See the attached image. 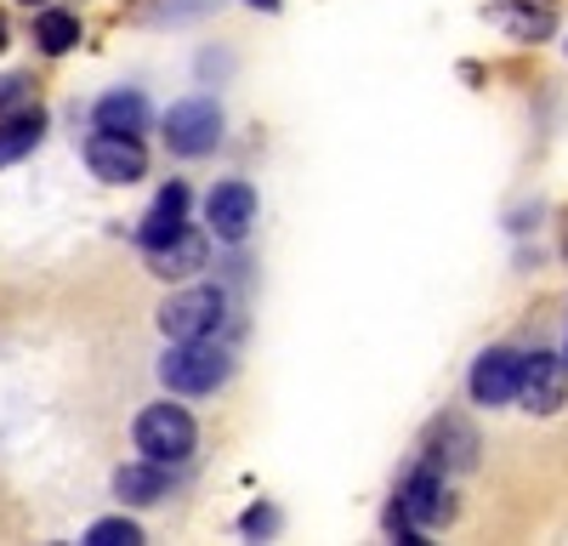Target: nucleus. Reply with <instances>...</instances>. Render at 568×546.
<instances>
[{
    "label": "nucleus",
    "instance_id": "1",
    "mask_svg": "<svg viewBox=\"0 0 568 546\" xmlns=\"http://www.w3.org/2000/svg\"><path fill=\"white\" fill-rule=\"evenodd\" d=\"M233 376V353L216 342V336H187V342H171L165 358H160V382L182 398H205L216 387H227Z\"/></svg>",
    "mask_w": 568,
    "mask_h": 546
},
{
    "label": "nucleus",
    "instance_id": "2",
    "mask_svg": "<svg viewBox=\"0 0 568 546\" xmlns=\"http://www.w3.org/2000/svg\"><path fill=\"white\" fill-rule=\"evenodd\" d=\"M131 438H136V449L149 455V462H165V467L194 462V449H200V427H194V416H187L182 404H171V398L142 404V410H136V422H131Z\"/></svg>",
    "mask_w": 568,
    "mask_h": 546
},
{
    "label": "nucleus",
    "instance_id": "3",
    "mask_svg": "<svg viewBox=\"0 0 568 546\" xmlns=\"http://www.w3.org/2000/svg\"><path fill=\"white\" fill-rule=\"evenodd\" d=\"M227 325V291L222 285H187V291H171L160 302V331L171 342H187V336H216Z\"/></svg>",
    "mask_w": 568,
    "mask_h": 546
},
{
    "label": "nucleus",
    "instance_id": "4",
    "mask_svg": "<svg viewBox=\"0 0 568 546\" xmlns=\"http://www.w3.org/2000/svg\"><path fill=\"white\" fill-rule=\"evenodd\" d=\"M165 149L176 160H205L222 149V109L216 98H182L165 114Z\"/></svg>",
    "mask_w": 568,
    "mask_h": 546
},
{
    "label": "nucleus",
    "instance_id": "5",
    "mask_svg": "<svg viewBox=\"0 0 568 546\" xmlns=\"http://www.w3.org/2000/svg\"><path fill=\"white\" fill-rule=\"evenodd\" d=\"M511 404H524L529 416H557V410L568 404V364H562V353H546V347L524 353Z\"/></svg>",
    "mask_w": 568,
    "mask_h": 546
},
{
    "label": "nucleus",
    "instance_id": "6",
    "mask_svg": "<svg viewBox=\"0 0 568 546\" xmlns=\"http://www.w3.org/2000/svg\"><path fill=\"white\" fill-rule=\"evenodd\" d=\"M256 216H262V200H256V189L245 176H227V182H216V189L205 194V222H211V234L222 245H245Z\"/></svg>",
    "mask_w": 568,
    "mask_h": 546
},
{
    "label": "nucleus",
    "instance_id": "7",
    "mask_svg": "<svg viewBox=\"0 0 568 546\" xmlns=\"http://www.w3.org/2000/svg\"><path fill=\"white\" fill-rule=\"evenodd\" d=\"M85 165L98 182H114V189H131V182L149 176V149L142 136H120V131H91L85 136Z\"/></svg>",
    "mask_w": 568,
    "mask_h": 546
},
{
    "label": "nucleus",
    "instance_id": "8",
    "mask_svg": "<svg viewBox=\"0 0 568 546\" xmlns=\"http://www.w3.org/2000/svg\"><path fill=\"white\" fill-rule=\"evenodd\" d=\"M478 433H471V422L466 416H438L433 427H426V438H420V467H433V473H471L478 467Z\"/></svg>",
    "mask_w": 568,
    "mask_h": 546
},
{
    "label": "nucleus",
    "instance_id": "9",
    "mask_svg": "<svg viewBox=\"0 0 568 546\" xmlns=\"http://www.w3.org/2000/svg\"><path fill=\"white\" fill-rule=\"evenodd\" d=\"M517 371H524V353H517V347H484L478 358H471V371H466V393H471V404H484V410L511 404V393H517Z\"/></svg>",
    "mask_w": 568,
    "mask_h": 546
},
{
    "label": "nucleus",
    "instance_id": "10",
    "mask_svg": "<svg viewBox=\"0 0 568 546\" xmlns=\"http://www.w3.org/2000/svg\"><path fill=\"white\" fill-rule=\"evenodd\" d=\"M398 507L420 524V529H444L449 518H455V501H449V484H444V473H433V467H409L404 473V484H398Z\"/></svg>",
    "mask_w": 568,
    "mask_h": 546
},
{
    "label": "nucleus",
    "instance_id": "11",
    "mask_svg": "<svg viewBox=\"0 0 568 546\" xmlns=\"http://www.w3.org/2000/svg\"><path fill=\"white\" fill-rule=\"evenodd\" d=\"M187 205H194L187 182H165V189L154 194V205H149V216L136 222V245L154 251V245H165L171 234H182V228H187Z\"/></svg>",
    "mask_w": 568,
    "mask_h": 546
},
{
    "label": "nucleus",
    "instance_id": "12",
    "mask_svg": "<svg viewBox=\"0 0 568 546\" xmlns=\"http://www.w3.org/2000/svg\"><path fill=\"white\" fill-rule=\"evenodd\" d=\"M495 29H506L511 40H524V46H540L557 34V12L546 7V0H500V7L484 12Z\"/></svg>",
    "mask_w": 568,
    "mask_h": 546
},
{
    "label": "nucleus",
    "instance_id": "13",
    "mask_svg": "<svg viewBox=\"0 0 568 546\" xmlns=\"http://www.w3.org/2000/svg\"><path fill=\"white\" fill-rule=\"evenodd\" d=\"M171 467L165 462H149V455H142V462H125L120 473H114V495L120 501H131V507H154V501H165L171 495Z\"/></svg>",
    "mask_w": 568,
    "mask_h": 546
},
{
    "label": "nucleus",
    "instance_id": "14",
    "mask_svg": "<svg viewBox=\"0 0 568 546\" xmlns=\"http://www.w3.org/2000/svg\"><path fill=\"white\" fill-rule=\"evenodd\" d=\"M211 256V245L194 234V228H182V234H171L165 245L149 251V273H160V280H187V273H200Z\"/></svg>",
    "mask_w": 568,
    "mask_h": 546
},
{
    "label": "nucleus",
    "instance_id": "15",
    "mask_svg": "<svg viewBox=\"0 0 568 546\" xmlns=\"http://www.w3.org/2000/svg\"><path fill=\"white\" fill-rule=\"evenodd\" d=\"M40 136H45V109L40 103H23L12 114H0V165H18L23 154H34Z\"/></svg>",
    "mask_w": 568,
    "mask_h": 546
},
{
    "label": "nucleus",
    "instance_id": "16",
    "mask_svg": "<svg viewBox=\"0 0 568 546\" xmlns=\"http://www.w3.org/2000/svg\"><path fill=\"white\" fill-rule=\"evenodd\" d=\"M91 120H98V131L142 136V131H149V98H142V91H131V85H120V91H109V98H98Z\"/></svg>",
    "mask_w": 568,
    "mask_h": 546
},
{
    "label": "nucleus",
    "instance_id": "17",
    "mask_svg": "<svg viewBox=\"0 0 568 546\" xmlns=\"http://www.w3.org/2000/svg\"><path fill=\"white\" fill-rule=\"evenodd\" d=\"M74 40H80V18H69V12H40L34 18V46H40L45 58L74 52Z\"/></svg>",
    "mask_w": 568,
    "mask_h": 546
},
{
    "label": "nucleus",
    "instance_id": "18",
    "mask_svg": "<svg viewBox=\"0 0 568 546\" xmlns=\"http://www.w3.org/2000/svg\"><path fill=\"white\" fill-rule=\"evenodd\" d=\"M136 540H142V529L131 518H98L85 529V546H136Z\"/></svg>",
    "mask_w": 568,
    "mask_h": 546
},
{
    "label": "nucleus",
    "instance_id": "19",
    "mask_svg": "<svg viewBox=\"0 0 568 546\" xmlns=\"http://www.w3.org/2000/svg\"><path fill=\"white\" fill-rule=\"evenodd\" d=\"M382 524H387V535H393V540H404V546H426V529H420V524L398 507V501L387 507V518H382Z\"/></svg>",
    "mask_w": 568,
    "mask_h": 546
},
{
    "label": "nucleus",
    "instance_id": "20",
    "mask_svg": "<svg viewBox=\"0 0 568 546\" xmlns=\"http://www.w3.org/2000/svg\"><path fill=\"white\" fill-rule=\"evenodd\" d=\"M23 103H34L29 74H7V80H0V114H12V109H23Z\"/></svg>",
    "mask_w": 568,
    "mask_h": 546
},
{
    "label": "nucleus",
    "instance_id": "21",
    "mask_svg": "<svg viewBox=\"0 0 568 546\" xmlns=\"http://www.w3.org/2000/svg\"><path fill=\"white\" fill-rule=\"evenodd\" d=\"M240 529L251 535V540H262V535H278V507H267V501H256V507L240 518Z\"/></svg>",
    "mask_w": 568,
    "mask_h": 546
},
{
    "label": "nucleus",
    "instance_id": "22",
    "mask_svg": "<svg viewBox=\"0 0 568 546\" xmlns=\"http://www.w3.org/2000/svg\"><path fill=\"white\" fill-rule=\"evenodd\" d=\"M245 7H256V12H278V0H245Z\"/></svg>",
    "mask_w": 568,
    "mask_h": 546
},
{
    "label": "nucleus",
    "instance_id": "23",
    "mask_svg": "<svg viewBox=\"0 0 568 546\" xmlns=\"http://www.w3.org/2000/svg\"><path fill=\"white\" fill-rule=\"evenodd\" d=\"M0 52H7V18H0Z\"/></svg>",
    "mask_w": 568,
    "mask_h": 546
},
{
    "label": "nucleus",
    "instance_id": "24",
    "mask_svg": "<svg viewBox=\"0 0 568 546\" xmlns=\"http://www.w3.org/2000/svg\"><path fill=\"white\" fill-rule=\"evenodd\" d=\"M23 7H40V0H23Z\"/></svg>",
    "mask_w": 568,
    "mask_h": 546
},
{
    "label": "nucleus",
    "instance_id": "25",
    "mask_svg": "<svg viewBox=\"0 0 568 546\" xmlns=\"http://www.w3.org/2000/svg\"><path fill=\"white\" fill-rule=\"evenodd\" d=\"M562 256H568V240H562Z\"/></svg>",
    "mask_w": 568,
    "mask_h": 546
},
{
    "label": "nucleus",
    "instance_id": "26",
    "mask_svg": "<svg viewBox=\"0 0 568 546\" xmlns=\"http://www.w3.org/2000/svg\"><path fill=\"white\" fill-rule=\"evenodd\" d=\"M562 364H568V347H562Z\"/></svg>",
    "mask_w": 568,
    "mask_h": 546
}]
</instances>
